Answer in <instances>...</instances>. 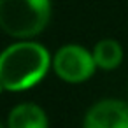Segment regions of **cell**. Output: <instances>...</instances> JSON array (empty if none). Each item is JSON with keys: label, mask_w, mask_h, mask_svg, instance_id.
Returning <instances> with one entry per match:
<instances>
[{"label": "cell", "mask_w": 128, "mask_h": 128, "mask_svg": "<svg viewBox=\"0 0 128 128\" xmlns=\"http://www.w3.org/2000/svg\"><path fill=\"white\" fill-rule=\"evenodd\" d=\"M51 65L49 51L32 40L9 46L0 56V86L4 91H25L39 84Z\"/></svg>", "instance_id": "6da1fadb"}, {"label": "cell", "mask_w": 128, "mask_h": 128, "mask_svg": "<svg viewBox=\"0 0 128 128\" xmlns=\"http://www.w3.org/2000/svg\"><path fill=\"white\" fill-rule=\"evenodd\" d=\"M49 20L51 0H0V26L11 37H35Z\"/></svg>", "instance_id": "7a4b0ae2"}, {"label": "cell", "mask_w": 128, "mask_h": 128, "mask_svg": "<svg viewBox=\"0 0 128 128\" xmlns=\"http://www.w3.org/2000/svg\"><path fill=\"white\" fill-rule=\"evenodd\" d=\"M96 63L93 53L77 44H67L60 48L53 58V70L56 76L70 84H79L88 81L95 74Z\"/></svg>", "instance_id": "3957f363"}, {"label": "cell", "mask_w": 128, "mask_h": 128, "mask_svg": "<svg viewBox=\"0 0 128 128\" xmlns=\"http://www.w3.org/2000/svg\"><path fill=\"white\" fill-rule=\"evenodd\" d=\"M82 128H128V104L116 98L93 104L84 116Z\"/></svg>", "instance_id": "277c9868"}, {"label": "cell", "mask_w": 128, "mask_h": 128, "mask_svg": "<svg viewBox=\"0 0 128 128\" xmlns=\"http://www.w3.org/2000/svg\"><path fill=\"white\" fill-rule=\"evenodd\" d=\"M48 124L44 109L32 102L12 107L7 118V128H48Z\"/></svg>", "instance_id": "5b68a950"}, {"label": "cell", "mask_w": 128, "mask_h": 128, "mask_svg": "<svg viewBox=\"0 0 128 128\" xmlns=\"http://www.w3.org/2000/svg\"><path fill=\"white\" fill-rule=\"evenodd\" d=\"M93 60L102 70H114L123 62V48L114 39H102L93 48Z\"/></svg>", "instance_id": "8992f818"}]
</instances>
